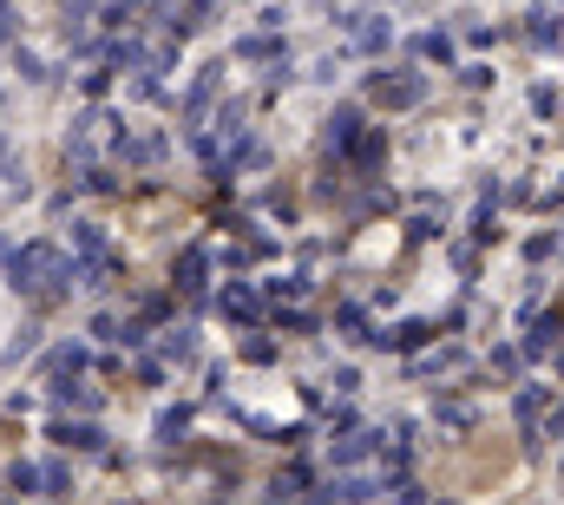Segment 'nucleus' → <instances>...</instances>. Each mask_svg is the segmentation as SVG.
I'll return each mask as SVG.
<instances>
[{
    "instance_id": "1",
    "label": "nucleus",
    "mask_w": 564,
    "mask_h": 505,
    "mask_svg": "<svg viewBox=\"0 0 564 505\" xmlns=\"http://www.w3.org/2000/svg\"><path fill=\"white\" fill-rule=\"evenodd\" d=\"M375 99H381V106H408V99H421V86H414V79H394V86L375 79Z\"/></svg>"
}]
</instances>
